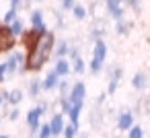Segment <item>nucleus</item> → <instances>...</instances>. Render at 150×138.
Returning a JSON list of instances; mask_svg holds the SVG:
<instances>
[{"label": "nucleus", "instance_id": "30", "mask_svg": "<svg viewBox=\"0 0 150 138\" xmlns=\"http://www.w3.org/2000/svg\"><path fill=\"white\" fill-rule=\"evenodd\" d=\"M70 107H72V103L68 101V97H64V99H60V113L66 117L68 113H70Z\"/></svg>", "mask_w": 150, "mask_h": 138}, {"label": "nucleus", "instance_id": "21", "mask_svg": "<svg viewBox=\"0 0 150 138\" xmlns=\"http://www.w3.org/2000/svg\"><path fill=\"white\" fill-rule=\"evenodd\" d=\"M70 13H72V17H74L76 21H84V19L88 17V9H86L84 4H78V2L74 4V9H72Z\"/></svg>", "mask_w": 150, "mask_h": 138}, {"label": "nucleus", "instance_id": "10", "mask_svg": "<svg viewBox=\"0 0 150 138\" xmlns=\"http://www.w3.org/2000/svg\"><path fill=\"white\" fill-rule=\"evenodd\" d=\"M50 130H52V138H60L62 136V130H64V126H66V117L58 111V113H54L52 117H50Z\"/></svg>", "mask_w": 150, "mask_h": 138}, {"label": "nucleus", "instance_id": "37", "mask_svg": "<svg viewBox=\"0 0 150 138\" xmlns=\"http://www.w3.org/2000/svg\"><path fill=\"white\" fill-rule=\"evenodd\" d=\"M21 2H23V0H11V6H13V9H19Z\"/></svg>", "mask_w": 150, "mask_h": 138}, {"label": "nucleus", "instance_id": "39", "mask_svg": "<svg viewBox=\"0 0 150 138\" xmlns=\"http://www.w3.org/2000/svg\"><path fill=\"white\" fill-rule=\"evenodd\" d=\"M0 138H11V136L8 134H0Z\"/></svg>", "mask_w": 150, "mask_h": 138}, {"label": "nucleus", "instance_id": "25", "mask_svg": "<svg viewBox=\"0 0 150 138\" xmlns=\"http://www.w3.org/2000/svg\"><path fill=\"white\" fill-rule=\"evenodd\" d=\"M121 76H123V68H121V66H111V68H109V80L121 83Z\"/></svg>", "mask_w": 150, "mask_h": 138}, {"label": "nucleus", "instance_id": "15", "mask_svg": "<svg viewBox=\"0 0 150 138\" xmlns=\"http://www.w3.org/2000/svg\"><path fill=\"white\" fill-rule=\"evenodd\" d=\"M82 111H84V103H72L70 113H68L66 117L70 120V124H74V126L80 128V115H82Z\"/></svg>", "mask_w": 150, "mask_h": 138}, {"label": "nucleus", "instance_id": "31", "mask_svg": "<svg viewBox=\"0 0 150 138\" xmlns=\"http://www.w3.org/2000/svg\"><path fill=\"white\" fill-rule=\"evenodd\" d=\"M60 4H62V11L64 13H70L74 9V4H76V0H60Z\"/></svg>", "mask_w": 150, "mask_h": 138}, {"label": "nucleus", "instance_id": "28", "mask_svg": "<svg viewBox=\"0 0 150 138\" xmlns=\"http://www.w3.org/2000/svg\"><path fill=\"white\" fill-rule=\"evenodd\" d=\"M35 138H52L50 124H43V122H41V126H39V130H37V134H35Z\"/></svg>", "mask_w": 150, "mask_h": 138}, {"label": "nucleus", "instance_id": "13", "mask_svg": "<svg viewBox=\"0 0 150 138\" xmlns=\"http://www.w3.org/2000/svg\"><path fill=\"white\" fill-rule=\"evenodd\" d=\"M58 83H60V76H58L54 70H50V72L41 78V89H43L45 93H52V91L58 89Z\"/></svg>", "mask_w": 150, "mask_h": 138}, {"label": "nucleus", "instance_id": "2", "mask_svg": "<svg viewBox=\"0 0 150 138\" xmlns=\"http://www.w3.org/2000/svg\"><path fill=\"white\" fill-rule=\"evenodd\" d=\"M25 58H27V54L23 52V50H13L11 52V56L6 58V74L11 76V74H23L25 72Z\"/></svg>", "mask_w": 150, "mask_h": 138}, {"label": "nucleus", "instance_id": "18", "mask_svg": "<svg viewBox=\"0 0 150 138\" xmlns=\"http://www.w3.org/2000/svg\"><path fill=\"white\" fill-rule=\"evenodd\" d=\"M132 87H134L136 91H146V87H148V76H146V72H136V74L132 76Z\"/></svg>", "mask_w": 150, "mask_h": 138}, {"label": "nucleus", "instance_id": "38", "mask_svg": "<svg viewBox=\"0 0 150 138\" xmlns=\"http://www.w3.org/2000/svg\"><path fill=\"white\" fill-rule=\"evenodd\" d=\"M76 138H88V136H86V132H78V136H76Z\"/></svg>", "mask_w": 150, "mask_h": 138}, {"label": "nucleus", "instance_id": "6", "mask_svg": "<svg viewBox=\"0 0 150 138\" xmlns=\"http://www.w3.org/2000/svg\"><path fill=\"white\" fill-rule=\"evenodd\" d=\"M134 124H136V117H134V113H132L129 109H123V111H119V113H117L115 128H117L119 132H127Z\"/></svg>", "mask_w": 150, "mask_h": 138}, {"label": "nucleus", "instance_id": "17", "mask_svg": "<svg viewBox=\"0 0 150 138\" xmlns=\"http://www.w3.org/2000/svg\"><path fill=\"white\" fill-rule=\"evenodd\" d=\"M43 93V89H41V78H31L29 80V85H27V95L31 97V99H37L39 95Z\"/></svg>", "mask_w": 150, "mask_h": 138}, {"label": "nucleus", "instance_id": "5", "mask_svg": "<svg viewBox=\"0 0 150 138\" xmlns=\"http://www.w3.org/2000/svg\"><path fill=\"white\" fill-rule=\"evenodd\" d=\"M86 99V85L82 80H76L72 87H70V93H68V101L70 103H84Z\"/></svg>", "mask_w": 150, "mask_h": 138}, {"label": "nucleus", "instance_id": "7", "mask_svg": "<svg viewBox=\"0 0 150 138\" xmlns=\"http://www.w3.org/2000/svg\"><path fill=\"white\" fill-rule=\"evenodd\" d=\"M17 46V39L8 33L6 25H0V54H4V52H13Z\"/></svg>", "mask_w": 150, "mask_h": 138}, {"label": "nucleus", "instance_id": "43", "mask_svg": "<svg viewBox=\"0 0 150 138\" xmlns=\"http://www.w3.org/2000/svg\"><path fill=\"white\" fill-rule=\"evenodd\" d=\"M0 124H2V117H0Z\"/></svg>", "mask_w": 150, "mask_h": 138}, {"label": "nucleus", "instance_id": "27", "mask_svg": "<svg viewBox=\"0 0 150 138\" xmlns=\"http://www.w3.org/2000/svg\"><path fill=\"white\" fill-rule=\"evenodd\" d=\"M105 37V25H95L93 31H91V39H103Z\"/></svg>", "mask_w": 150, "mask_h": 138}, {"label": "nucleus", "instance_id": "20", "mask_svg": "<svg viewBox=\"0 0 150 138\" xmlns=\"http://www.w3.org/2000/svg\"><path fill=\"white\" fill-rule=\"evenodd\" d=\"M23 91L21 89H13V91H8V99H6V105H11V107H17L21 101H23Z\"/></svg>", "mask_w": 150, "mask_h": 138}, {"label": "nucleus", "instance_id": "1", "mask_svg": "<svg viewBox=\"0 0 150 138\" xmlns=\"http://www.w3.org/2000/svg\"><path fill=\"white\" fill-rule=\"evenodd\" d=\"M54 46H56V35H54V31L47 29L43 35H39V39L29 50H25V54H27V58H25V72H39L52 60Z\"/></svg>", "mask_w": 150, "mask_h": 138}, {"label": "nucleus", "instance_id": "14", "mask_svg": "<svg viewBox=\"0 0 150 138\" xmlns=\"http://www.w3.org/2000/svg\"><path fill=\"white\" fill-rule=\"evenodd\" d=\"M68 50H70V43L66 39H56V46H54V60H60V58H68Z\"/></svg>", "mask_w": 150, "mask_h": 138}, {"label": "nucleus", "instance_id": "16", "mask_svg": "<svg viewBox=\"0 0 150 138\" xmlns=\"http://www.w3.org/2000/svg\"><path fill=\"white\" fill-rule=\"evenodd\" d=\"M6 29H8V33H11L15 39H17V37H21V35L27 31V29H25V21H23L21 17H17L11 25H6Z\"/></svg>", "mask_w": 150, "mask_h": 138}, {"label": "nucleus", "instance_id": "22", "mask_svg": "<svg viewBox=\"0 0 150 138\" xmlns=\"http://www.w3.org/2000/svg\"><path fill=\"white\" fill-rule=\"evenodd\" d=\"M70 83H68V78H60V83H58V95H60V99H64V97H68V93H70Z\"/></svg>", "mask_w": 150, "mask_h": 138}, {"label": "nucleus", "instance_id": "24", "mask_svg": "<svg viewBox=\"0 0 150 138\" xmlns=\"http://www.w3.org/2000/svg\"><path fill=\"white\" fill-rule=\"evenodd\" d=\"M17 17H19V9H13V6H11V9L4 13V17H2V25H11Z\"/></svg>", "mask_w": 150, "mask_h": 138}, {"label": "nucleus", "instance_id": "23", "mask_svg": "<svg viewBox=\"0 0 150 138\" xmlns=\"http://www.w3.org/2000/svg\"><path fill=\"white\" fill-rule=\"evenodd\" d=\"M76 136H78V126L66 122V126H64V130H62V138H76Z\"/></svg>", "mask_w": 150, "mask_h": 138}, {"label": "nucleus", "instance_id": "42", "mask_svg": "<svg viewBox=\"0 0 150 138\" xmlns=\"http://www.w3.org/2000/svg\"><path fill=\"white\" fill-rule=\"evenodd\" d=\"M35 2H43V0H35Z\"/></svg>", "mask_w": 150, "mask_h": 138}, {"label": "nucleus", "instance_id": "40", "mask_svg": "<svg viewBox=\"0 0 150 138\" xmlns=\"http://www.w3.org/2000/svg\"><path fill=\"white\" fill-rule=\"evenodd\" d=\"M2 105H4V99H2V97H0V107H2Z\"/></svg>", "mask_w": 150, "mask_h": 138}, {"label": "nucleus", "instance_id": "12", "mask_svg": "<svg viewBox=\"0 0 150 138\" xmlns=\"http://www.w3.org/2000/svg\"><path fill=\"white\" fill-rule=\"evenodd\" d=\"M60 78H68L72 74V68H70V62L68 58H60V60H54V68H52Z\"/></svg>", "mask_w": 150, "mask_h": 138}, {"label": "nucleus", "instance_id": "29", "mask_svg": "<svg viewBox=\"0 0 150 138\" xmlns=\"http://www.w3.org/2000/svg\"><path fill=\"white\" fill-rule=\"evenodd\" d=\"M86 68H88V72H91V74H101V72L105 70V64H99V62H95V60H91Z\"/></svg>", "mask_w": 150, "mask_h": 138}, {"label": "nucleus", "instance_id": "34", "mask_svg": "<svg viewBox=\"0 0 150 138\" xmlns=\"http://www.w3.org/2000/svg\"><path fill=\"white\" fill-rule=\"evenodd\" d=\"M19 115H21V111H19V107H13L8 113H6V117L11 120V122H17L19 120Z\"/></svg>", "mask_w": 150, "mask_h": 138}, {"label": "nucleus", "instance_id": "19", "mask_svg": "<svg viewBox=\"0 0 150 138\" xmlns=\"http://www.w3.org/2000/svg\"><path fill=\"white\" fill-rule=\"evenodd\" d=\"M132 27H134V23H132V21H125V19L115 21V33H117V35H121V37L129 35V33H132Z\"/></svg>", "mask_w": 150, "mask_h": 138}, {"label": "nucleus", "instance_id": "32", "mask_svg": "<svg viewBox=\"0 0 150 138\" xmlns=\"http://www.w3.org/2000/svg\"><path fill=\"white\" fill-rule=\"evenodd\" d=\"M117 89H119V83H117V80H109V83H107V91H105V93H107V95H115V93H117Z\"/></svg>", "mask_w": 150, "mask_h": 138}, {"label": "nucleus", "instance_id": "35", "mask_svg": "<svg viewBox=\"0 0 150 138\" xmlns=\"http://www.w3.org/2000/svg\"><path fill=\"white\" fill-rule=\"evenodd\" d=\"M125 4H127L129 9H134L136 13L140 11V0H125V2H123V6H125Z\"/></svg>", "mask_w": 150, "mask_h": 138}, {"label": "nucleus", "instance_id": "11", "mask_svg": "<svg viewBox=\"0 0 150 138\" xmlns=\"http://www.w3.org/2000/svg\"><path fill=\"white\" fill-rule=\"evenodd\" d=\"M41 117H43V115L37 111V107H31V109L27 111V128H29L31 136L37 134V130H39V126H41Z\"/></svg>", "mask_w": 150, "mask_h": 138}, {"label": "nucleus", "instance_id": "36", "mask_svg": "<svg viewBox=\"0 0 150 138\" xmlns=\"http://www.w3.org/2000/svg\"><path fill=\"white\" fill-rule=\"evenodd\" d=\"M54 17H56V21H58V27L62 29V27H64V17H62V13H60V11H54Z\"/></svg>", "mask_w": 150, "mask_h": 138}, {"label": "nucleus", "instance_id": "26", "mask_svg": "<svg viewBox=\"0 0 150 138\" xmlns=\"http://www.w3.org/2000/svg\"><path fill=\"white\" fill-rule=\"evenodd\" d=\"M127 138H144V128L134 124L129 130H127Z\"/></svg>", "mask_w": 150, "mask_h": 138}, {"label": "nucleus", "instance_id": "41", "mask_svg": "<svg viewBox=\"0 0 150 138\" xmlns=\"http://www.w3.org/2000/svg\"><path fill=\"white\" fill-rule=\"evenodd\" d=\"M117 2H119V4H123V2H125V0H117Z\"/></svg>", "mask_w": 150, "mask_h": 138}, {"label": "nucleus", "instance_id": "8", "mask_svg": "<svg viewBox=\"0 0 150 138\" xmlns=\"http://www.w3.org/2000/svg\"><path fill=\"white\" fill-rule=\"evenodd\" d=\"M107 41L105 39H95L93 41V58L91 60H95V62H99V64H105L107 62Z\"/></svg>", "mask_w": 150, "mask_h": 138}, {"label": "nucleus", "instance_id": "3", "mask_svg": "<svg viewBox=\"0 0 150 138\" xmlns=\"http://www.w3.org/2000/svg\"><path fill=\"white\" fill-rule=\"evenodd\" d=\"M68 62H70V68H72V74H84L86 72V62L82 60V56H80V50L76 48V46H70V50H68Z\"/></svg>", "mask_w": 150, "mask_h": 138}, {"label": "nucleus", "instance_id": "9", "mask_svg": "<svg viewBox=\"0 0 150 138\" xmlns=\"http://www.w3.org/2000/svg\"><path fill=\"white\" fill-rule=\"evenodd\" d=\"M105 11L113 21L125 19V9H123V4L117 2V0H105Z\"/></svg>", "mask_w": 150, "mask_h": 138}, {"label": "nucleus", "instance_id": "33", "mask_svg": "<svg viewBox=\"0 0 150 138\" xmlns=\"http://www.w3.org/2000/svg\"><path fill=\"white\" fill-rule=\"evenodd\" d=\"M35 107H37V111H39L41 115H45V113H47V109H50V103H47V101H39Z\"/></svg>", "mask_w": 150, "mask_h": 138}, {"label": "nucleus", "instance_id": "4", "mask_svg": "<svg viewBox=\"0 0 150 138\" xmlns=\"http://www.w3.org/2000/svg\"><path fill=\"white\" fill-rule=\"evenodd\" d=\"M29 23H31V31H35L37 35H43V33L47 31L45 19H43V11H41V9H33V11H31Z\"/></svg>", "mask_w": 150, "mask_h": 138}]
</instances>
